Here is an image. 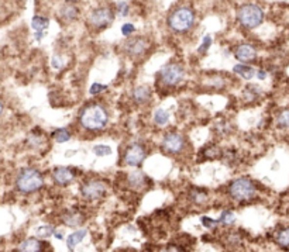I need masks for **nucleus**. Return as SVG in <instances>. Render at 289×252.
I'll list each match as a JSON object with an SVG mask.
<instances>
[{"label":"nucleus","instance_id":"423d86ee","mask_svg":"<svg viewBox=\"0 0 289 252\" xmlns=\"http://www.w3.org/2000/svg\"><path fill=\"white\" fill-rule=\"evenodd\" d=\"M183 76H185V71L179 63H168L159 72L161 81L167 86L179 84L183 81Z\"/></svg>","mask_w":289,"mask_h":252},{"label":"nucleus","instance_id":"f03ea898","mask_svg":"<svg viewBox=\"0 0 289 252\" xmlns=\"http://www.w3.org/2000/svg\"><path fill=\"white\" fill-rule=\"evenodd\" d=\"M16 186L19 192L30 194L40 190L44 186V178L40 170L34 168H25L19 173L16 179Z\"/></svg>","mask_w":289,"mask_h":252},{"label":"nucleus","instance_id":"bb28decb","mask_svg":"<svg viewBox=\"0 0 289 252\" xmlns=\"http://www.w3.org/2000/svg\"><path fill=\"white\" fill-rule=\"evenodd\" d=\"M191 199L195 203H205L207 200V194L205 192H202V190H199V189H195L191 193Z\"/></svg>","mask_w":289,"mask_h":252},{"label":"nucleus","instance_id":"5701e85b","mask_svg":"<svg viewBox=\"0 0 289 252\" xmlns=\"http://www.w3.org/2000/svg\"><path fill=\"white\" fill-rule=\"evenodd\" d=\"M52 138L57 141V143H67L69 138H71V132L69 130H67V128H58V130H55L54 134H52Z\"/></svg>","mask_w":289,"mask_h":252},{"label":"nucleus","instance_id":"4468645a","mask_svg":"<svg viewBox=\"0 0 289 252\" xmlns=\"http://www.w3.org/2000/svg\"><path fill=\"white\" fill-rule=\"evenodd\" d=\"M62 221L65 226L68 227H78L81 224L85 223V216L81 213V211H67L64 216H62Z\"/></svg>","mask_w":289,"mask_h":252},{"label":"nucleus","instance_id":"58836bf2","mask_svg":"<svg viewBox=\"0 0 289 252\" xmlns=\"http://www.w3.org/2000/svg\"><path fill=\"white\" fill-rule=\"evenodd\" d=\"M3 110H4V106H3V103H1V100H0V116H1V113H3Z\"/></svg>","mask_w":289,"mask_h":252},{"label":"nucleus","instance_id":"f8f14e48","mask_svg":"<svg viewBox=\"0 0 289 252\" xmlns=\"http://www.w3.org/2000/svg\"><path fill=\"white\" fill-rule=\"evenodd\" d=\"M52 179L60 186H67L75 179V172L71 168H57L52 173Z\"/></svg>","mask_w":289,"mask_h":252},{"label":"nucleus","instance_id":"9d476101","mask_svg":"<svg viewBox=\"0 0 289 252\" xmlns=\"http://www.w3.org/2000/svg\"><path fill=\"white\" fill-rule=\"evenodd\" d=\"M145 155H147V152H145V148L143 145L133 144L124 152V164L127 167H133V168L138 167L144 161Z\"/></svg>","mask_w":289,"mask_h":252},{"label":"nucleus","instance_id":"6ab92c4d","mask_svg":"<svg viewBox=\"0 0 289 252\" xmlns=\"http://www.w3.org/2000/svg\"><path fill=\"white\" fill-rule=\"evenodd\" d=\"M61 16H62V19L67 20V21H73V20L78 19L79 10H78V7H75L72 4H71V6H64L62 10H61Z\"/></svg>","mask_w":289,"mask_h":252},{"label":"nucleus","instance_id":"dca6fc26","mask_svg":"<svg viewBox=\"0 0 289 252\" xmlns=\"http://www.w3.org/2000/svg\"><path fill=\"white\" fill-rule=\"evenodd\" d=\"M133 99L138 105H144L147 102H150V99H151V90H150V87H147V86H138V87H135L134 92H133Z\"/></svg>","mask_w":289,"mask_h":252},{"label":"nucleus","instance_id":"20e7f679","mask_svg":"<svg viewBox=\"0 0 289 252\" xmlns=\"http://www.w3.org/2000/svg\"><path fill=\"white\" fill-rule=\"evenodd\" d=\"M195 23V14L189 7H181L169 16V28L175 33H186Z\"/></svg>","mask_w":289,"mask_h":252},{"label":"nucleus","instance_id":"1a4fd4ad","mask_svg":"<svg viewBox=\"0 0 289 252\" xmlns=\"http://www.w3.org/2000/svg\"><path fill=\"white\" fill-rule=\"evenodd\" d=\"M81 193H82V196L86 200L95 202V200H99V199H102L105 196L106 185L102 180H89L82 186Z\"/></svg>","mask_w":289,"mask_h":252},{"label":"nucleus","instance_id":"a211bd4d","mask_svg":"<svg viewBox=\"0 0 289 252\" xmlns=\"http://www.w3.org/2000/svg\"><path fill=\"white\" fill-rule=\"evenodd\" d=\"M86 234H88L86 230H78L76 232L71 234V235L67 238V245H68V248H69V250H73V248L86 237Z\"/></svg>","mask_w":289,"mask_h":252},{"label":"nucleus","instance_id":"c756f323","mask_svg":"<svg viewBox=\"0 0 289 252\" xmlns=\"http://www.w3.org/2000/svg\"><path fill=\"white\" fill-rule=\"evenodd\" d=\"M106 89H108L106 84H92V87L89 89V93H90V95H99L100 92H103V90H106Z\"/></svg>","mask_w":289,"mask_h":252},{"label":"nucleus","instance_id":"473e14b6","mask_svg":"<svg viewBox=\"0 0 289 252\" xmlns=\"http://www.w3.org/2000/svg\"><path fill=\"white\" fill-rule=\"evenodd\" d=\"M134 25L130 24V23H126V24H123L121 25V34L124 37H129V36H132L133 33H134Z\"/></svg>","mask_w":289,"mask_h":252},{"label":"nucleus","instance_id":"2eb2a0df","mask_svg":"<svg viewBox=\"0 0 289 252\" xmlns=\"http://www.w3.org/2000/svg\"><path fill=\"white\" fill-rule=\"evenodd\" d=\"M44 245H47V244L41 242V241L37 240V238H27V240H24L22 244H20V245H19V251H23V252L43 251V250H44Z\"/></svg>","mask_w":289,"mask_h":252},{"label":"nucleus","instance_id":"aec40b11","mask_svg":"<svg viewBox=\"0 0 289 252\" xmlns=\"http://www.w3.org/2000/svg\"><path fill=\"white\" fill-rule=\"evenodd\" d=\"M275 242L282 248H289V227L278 231L275 235Z\"/></svg>","mask_w":289,"mask_h":252},{"label":"nucleus","instance_id":"b1692460","mask_svg":"<svg viewBox=\"0 0 289 252\" xmlns=\"http://www.w3.org/2000/svg\"><path fill=\"white\" fill-rule=\"evenodd\" d=\"M154 121L157 123L158 126H165V124H168L169 121V114L167 110H164V108H158L157 111H156V114H154Z\"/></svg>","mask_w":289,"mask_h":252},{"label":"nucleus","instance_id":"39448f33","mask_svg":"<svg viewBox=\"0 0 289 252\" xmlns=\"http://www.w3.org/2000/svg\"><path fill=\"white\" fill-rule=\"evenodd\" d=\"M230 196L237 200V202H247L251 200L255 193H257V188L254 185V182L248 178H240L231 182L229 186Z\"/></svg>","mask_w":289,"mask_h":252},{"label":"nucleus","instance_id":"e433bc0d","mask_svg":"<svg viewBox=\"0 0 289 252\" xmlns=\"http://www.w3.org/2000/svg\"><path fill=\"white\" fill-rule=\"evenodd\" d=\"M257 76H258L261 81H264L265 78H267V72H265V71H258V72H257Z\"/></svg>","mask_w":289,"mask_h":252},{"label":"nucleus","instance_id":"393cba45","mask_svg":"<svg viewBox=\"0 0 289 252\" xmlns=\"http://www.w3.org/2000/svg\"><path fill=\"white\" fill-rule=\"evenodd\" d=\"M217 221H219V224H222V226H230V224H233V223L236 221V216H234V213H233L231 210H224V211L222 213V217H220Z\"/></svg>","mask_w":289,"mask_h":252},{"label":"nucleus","instance_id":"9b49d317","mask_svg":"<svg viewBox=\"0 0 289 252\" xmlns=\"http://www.w3.org/2000/svg\"><path fill=\"white\" fill-rule=\"evenodd\" d=\"M147 47H148V41L144 37H134L124 44V51L130 57H141L147 51Z\"/></svg>","mask_w":289,"mask_h":252},{"label":"nucleus","instance_id":"ddd939ff","mask_svg":"<svg viewBox=\"0 0 289 252\" xmlns=\"http://www.w3.org/2000/svg\"><path fill=\"white\" fill-rule=\"evenodd\" d=\"M234 57L241 62H250V61L255 60L257 51L250 44H240L234 51Z\"/></svg>","mask_w":289,"mask_h":252},{"label":"nucleus","instance_id":"2f4dec72","mask_svg":"<svg viewBox=\"0 0 289 252\" xmlns=\"http://www.w3.org/2000/svg\"><path fill=\"white\" fill-rule=\"evenodd\" d=\"M117 13H119V16H121V17H126L129 14V4L126 1H120L117 4Z\"/></svg>","mask_w":289,"mask_h":252},{"label":"nucleus","instance_id":"4be33fe9","mask_svg":"<svg viewBox=\"0 0 289 252\" xmlns=\"http://www.w3.org/2000/svg\"><path fill=\"white\" fill-rule=\"evenodd\" d=\"M129 183H130V186L134 188V189H140V188L144 186L145 176L143 173H132L129 176Z\"/></svg>","mask_w":289,"mask_h":252},{"label":"nucleus","instance_id":"0eeeda50","mask_svg":"<svg viewBox=\"0 0 289 252\" xmlns=\"http://www.w3.org/2000/svg\"><path fill=\"white\" fill-rule=\"evenodd\" d=\"M161 145H162L164 152L171 154V155H178V154H181L183 151L186 143H185L183 135H181L179 132H169V134H167L164 137Z\"/></svg>","mask_w":289,"mask_h":252},{"label":"nucleus","instance_id":"f3484780","mask_svg":"<svg viewBox=\"0 0 289 252\" xmlns=\"http://www.w3.org/2000/svg\"><path fill=\"white\" fill-rule=\"evenodd\" d=\"M233 71L237 73V75H240L241 78H244V79H247V81H250L251 78H254L257 72H255V69L251 68V66H248V65H236L234 68H233Z\"/></svg>","mask_w":289,"mask_h":252},{"label":"nucleus","instance_id":"7ed1b4c3","mask_svg":"<svg viewBox=\"0 0 289 252\" xmlns=\"http://www.w3.org/2000/svg\"><path fill=\"white\" fill-rule=\"evenodd\" d=\"M237 20L244 28L247 30H253V28H257L258 25L263 23L264 20V12L260 6L257 4H244L241 7L239 13H237Z\"/></svg>","mask_w":289,"mask_h":252},{"label":"nucleus","instance_id":"ea45409f","mask_svg":"<svg viewBox=\"0 0 289 252\" xmlns=\"http://www.w3.org/2000/svg\"><path fill=\"white\" fill-rule=\"evenodd\" d=\"M67 3H75V1H78V0H65Z\"/></svg>","mask_w":289,"mask_h":252},{"label":"nucleus","instance_id":"7c9ffc66","mask_svg":"<svg viewBox=\"0 0 289 252\" xmlns=\"http://www.w3.org/2000/svg\"><path fill=\"white\" fill-rule=\"evenodd\" d=\"M212 41H213V40H212V37L206 36L205 38H203V41H202V45L199 47V52H200V54L206 52V51H207V48L212 45Z\"/></svg>","mask_w":289,"mask_h":252},{"label":"nucleus","instance_id":"c9c22d12","mask_svg":"<svg viewBox=\"0 0 289 252\" xmlns=\"http://www.w3.org/2000/svg\"><path fill=\"white\" fill-rule=\"evenodd\" d=\"M52 66L55 68V69H60L61 66H62V61L58 55H55L54 58H52Z\"/></svg>","mask_w":289,"mask_h":252},{"label":"nucleus","instance_id":"f257e3e1","mask_svg":"<svg viewBox=\"0 0 289 252\" xmlns=\"http://www.w3.org/2000/svg\"><path fill=\"white\" fill-rule=\"evenodd\" d=\"M109 121V114L106 108L100 105H89L81 111L79 123L88 131H99L106 127Z\"/></svg>","mask_w":289,"mask_h":252},{"label":"nucleus","instance_id":"cd10ccee","mask_svg":"<svg viewBox=\"0 0 289 252\" xmlns=\"http://www.w3.org/2000/svg\"><path fill=\"white\" fill-rule=\"evenodd\" d=\"M54 232H55V230H54V227H51V226H43V227H40L37 230V234H38L40 238H48L49 235H52Z\"/></svg>","mask_w":289,"mask_h":252},{"label":"nucleus","instance_id":"c85d7f7f","mask_svg":"<svg viewBox=\"0 0 289 252\" xmlns=\"http://www.w3.org/2000/svg\"><path fill=\"white\" fill-rule=\"evenodd\" d=\"M93 152L97 156H106L111 154V148L108 145H96V147H93Z\"/></svg>","mask_w":289,"mask_h":252},{"label":"nucleus","instance_id":"a878e982","mask_svg":"<svg viewBox=\"0 0 289 252\" xmlns=\"http://www.w3.org/2000/svg\"><path fill=\"white\" fill-rule=\"evenodd\" d=\"M277 124L281 128H289V108L279 113L277 119Z\"/></svg>","mask_w":289,"mask_h":252},{"label":"nucleus","instance_id":"6e6552de","mask_svg":"<svg viewBox=\"0 0 289 252\" xmlns=\"http://www.w3.org/2000/svg\"><path fill=\"white\" fill-rule=\"evenodd\" d=\"M113 20H114V13L109 7H99L96 10H93L89 17V23L97 30L106 28L108 25L113 23Z\"/></svg>","mask_w":289,"mask_h":252},{"label":"nucleus","instance_id":"4c0bfd02","mask_svg":"<svg viewBox=\"0 0 289 252\" xmlns=\"http://www.w3.org/2000/svg\"><path fill=\"white\" fill-rule=\"evenodd\" d=\"M44 36H45V33H44V31H36V38L38 40V41H40V40H41Z\"/></svg>","mask_w":289,"mask_h":252},{"label":"nucleus","instance_id":"f704fd0d","mask_svg":"<svg viewBox=\"0 0 289 252\" xmlns=\"http://www.w3.org/2000/svg\"><path fill=\"white\" fill-rule=\"evenodd\" d=\"M28 143H34L33 145H40L43 143V135H37V134H31L28 138Z\"/></svg>","mask_w":289,"mask_h":252},{"label":"nucleus","instance_id":"72a5a7b5","mask_svg":"<svg viewBox=\"0 0 289 252\" xmlns=\"http://www.w3.org/2000/svg\"><path fill=\"white\" fill-rule=\"evenodd\" d=\"M202 224L207 228H213L219 226V221L217 220H212V218H209V217H202Z\"/></svg>","mask_w":289,"mask_h":252},{"label":"nucleus","instance_id":"412c9836","mask_svg":"<svg viewBox=\"0 0 289 252\" xmlns=\"http://www.w3.org/2000/svg\"><path fill=\"white\" fill-rule=\"evenodd\" d=\"M49 20L47 17H43V16H34L33 20H31V27L36 30V31H44L45 28H48Z\"/></svg>","mask_w":289,"mask_h":252}]
</instances>
